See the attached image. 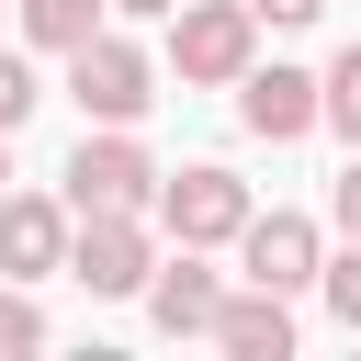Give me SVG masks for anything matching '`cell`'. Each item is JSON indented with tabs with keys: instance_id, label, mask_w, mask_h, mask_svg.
<instances>
[{
	"instance_id": "obj_12",
	"label": "cell",
	"mask_w": 361,
	"mask_h": 361,
	"mask_svg": "<svg viewBox=\"0 0 361 361\" xmlns=\"http://www.w3.org/2000/svg\"><path fill=\"white\" fill-rule=\"evenodd\" d=\"M316 124H338V135L361 147V45H338V68L316 79Z\"/></svg>"
},
{
	"instance_id": "obj_15",
	"label": "cell",
	"mask_w": 361,
	"mask_h": 361,
	"mask_svg": "<svg viewBox=\"0 0 361 361\" xmlns=\"http://www.w3.org/2000/svg\"><path fill=\"white\" fill-rule=\"evenodd\" d=\"M34 102H45V90H34V56H11V45H0V135H23V124H34Z\"/></svg>"
},
{
	"instance_id": "obj_1",
	"label": "cell",
	"mask_w": 361,
	"mask_h": 361,
	"mask_svg": "<svg viewBox=\"0 0 361 361\" xmlns=\"http://www.w3.org/2000/svg\"><path fill=\"white\" fill-rule=\"evenodd\" d=\"M68 102L90 113V124H135L147 102H158V56L135 45V34H90V45H68Z\"/></svg>"
},
{
	"instance_id": "obj_16",
	"label": "cell",
	"mask_w": 361,
	"mask_h": 361,
	"mask_svg": "<svg viewBox=\"0 0 361 361\" xmlns=\"http://www.w3.org/2000/svg\"><path fill=\"white\" fill-rule=\"evenodd\" d=\"M316 11H327V0H248V23H271V34H305Z\"/></svg>"
},
{
	"instance_id": "obj_5",
	"label": "cell",
	"mask_w": 361,
	"mask_h": 361,
	"mask_svg": "<svg viewBox=\"0 0 361 361\" xmlns=\"http://www.w3.org/2000/svg\"><path fill=\"white\" fill-rule=\"evenodd\" d=\"M248 56H259L248 0H169V68H180L192 90H226Z\"/></svg>"
},
{
	"instance_id": "obj_7",
	"label": "cell",
	"mask_w": 361,
	"mask_h": 361,
	"mask_svg": "<svg viewBox=\"0 0 361 361\" xmlns=\"http://www.w3.org/2000/svg\"><path fill=\"white\" fill-rule=\"evenodd\" d=\"M226 90H237V124H248L259 147H293V135H316V68H259V56H248Z\"/></svg>"
},
{
	"instance_id": "obj_6",
	"label": "cell",
	"mask_w": 361,
	"mask_h": 361,
	"mask_svg": "<svg viewBox=\"0 0 361 361\" xmlns=\"http://www.w3.org/2000/svg\"><path fill=\"white\" fill-rule=\"evenodd\" d=\"M147 259H158L147 214H68V259H56L68 282H90V293H135Z\"/></svg>"
},
{
	"instance_id": "obj_3",
	"label": "cell",
	"mask_w": 361,
	"mask_h": 361,
	"mask_svg": "<svg viewBox=\"0 0 361 361\" xmlns=\"http://www.w3.org/2000/svg\"><path fill=\"white\" fill-rule=\"evenodd\" d=\"M147 214H158L180 248H226V237L248 226V180H237V169H214V158H192V169H158Z\"/></svg>"
},
{
	"instance_id": "obj_13",
	"label": "cell",
	"mask_w": 361,
	"mask_h": 361,
	"mask_svg": "<svg viewBox=\"0 0 361 361\" xmlns=\"http://www.w3.org/2000/svg\"><path fill=\"white\" fill-rule=\"evenodd\" d=\"M316 293H327V316H338V327H350V338H361V237H350V248H327V259H316Z\"/></svg>"
},
{
	"instance_id": "obj_17",
	"label": "cell",
	"mask_w": 361,
	"mask_h": 361,
	"mask_svg": "<svg viewBox=\"0 0 361 361\" xmlns=\"http://www.w3.org/2000/svg\"><path fill=\"white\" fill-rule=\"evenodd\" d=\"M327 214H338V237H361V147H350V169H338V192H327Z\"/></svg>"
},
{
	"instance_id": "obj_19",
	"label": "cell",
	"mask_w": 361,
	"mask_h": 361,
	"mask_svg": "<svg viewBox=\"0 0 361 361\" xmlns=\"http://www.w3.org/2000/svg\"><path fill=\"white\" fill-rule=\"evenodd\" d=\"M0 192H11V135H0Z\"/></svg>"
},
{
	"instance_id": "obj_11",
	"label": "cell",
	"mask_w": 361,
	"mask_h": 361,
	"mask_svg": "<svg viewBox=\"0 0 361 361\" xmlns=\"http://www.w3.org/2000/svg\"><path fill=\"white\" fill-rule=\"evenodd\" d=\"M11 11H23V45H45V56L102 34V0H11Z\"/></svg>"
},
{
	"instance_id": "obj_9",
	"label": "cell",
	"mask_w": 361,
	"mask_h": 361,
	"mask_svg": "<svg viewBox=\"0 0 361 361\" xmlns=\"http://www.w3.org/2000/svg\"><path fill=\"white\" fill-rule=\"evenodd\" d=\"M56 259H68V203L0 192V282H45Z\"/></svg>"
},
{
	"instance_id": "obj_2",
	"label": "cell",
	"mask_w": 361,
	"mask_h": 361,
	"mask_svg": "<svg viewBox=\"0 0 361 361\" xmlns=\"http://www.w3.org/2000/svg\"><path fill=\"white\" fill-rule=\"evenodd\" d=\"M158 192V158L135 147V124H102L68 147V214H147Z\"/></svg>"
},
{
	"instance_id": "obj_8",
	"label": "cell",
	"mask_w": 361,
	"mask_h": 361,
	"mask_svg": "<svg viewBox=\"0 0 361 361\" xmlns=\"http://www.w3.org/2000/svg\"><path fill=\"white\" fill-rule=\"evenodd\" d=\"M147 316L169 327V338H203L214 327V305H226V271H203V248H180V259H147Z\"/></svg>"
},
{
	"instance_id": "obj_4",
	"label": "cell",
	"mask_w": 361,
	"mask_h": 361,
	"mask_svg": "<svg viewBox=\"0 0 361 361\" xmlns=\"http://www.w3.org/2000/svg\"><path fill=\"white\" fill-rule=\"evenodd\" d=\"M237 248V282H259V293H316V259H327V226L316 214H293V203H248V226L226 237Z\"/></svg>"
},
{
	"instance_id": "obj_10",
	"label": "cell",
	"mask_w": 361,
	"mask_h": 361,
	"mask_svg": "<svg viewBox=\"0 0 361 361\" xmlns=\"http://www.w3.org/2000/svg\"><path fill=\"white\" fill-rule=\"evenodd\" d=\"M226 361H282L293 350V293H259V282H237L226 305H214V327H203Z\"/></svg>"
},
{
	"instance_id": "obj_18",
	"label": "cell",
	"mask_w": 361,
	"mask_h": 361,
	"mask_svg": "<svg viewBox=\"0 0 361 361\" xmlns=\"http://www.w3.org/2000/svg\"><path fill=\"white\" fill-rule=\"evenodd\" d=\"M102 11H124V23H158V11H169V0H102Z\"/></svg>"
},
{
	"instance_id": "obj_14",
	"label": "cell",
	"mask_w": 361,
	"mask_h": 361,
	"mask_svg": "<svg viewBox=\"0 0 361 361\" xmlns=\"http://www.w3.org/2000/svg\"><path fill=\"white\" fill-rule=\"evenodd\" d=\"M23 350H45V305L23 282H0V361H23Z\"/></svg>"
}]
</instances>
